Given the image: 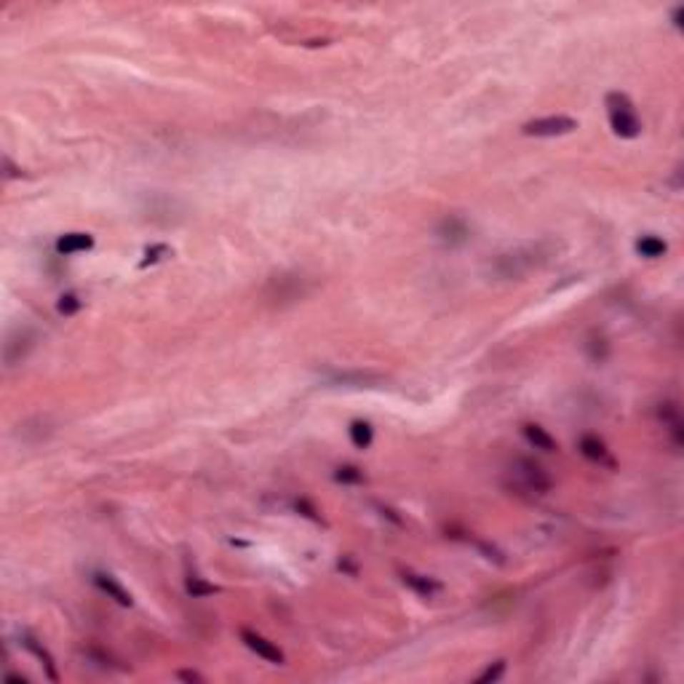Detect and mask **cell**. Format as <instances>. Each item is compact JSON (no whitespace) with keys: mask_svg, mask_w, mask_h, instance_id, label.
Wrapping results in <instances>:
<instances>
[{"mask_svg":"<svg viewBox=\"0 0 684 684\" xmlns=\"http://www.w3.org/2000/svg\"><path fill=\"white\" fill-rule=\"evenodd\" d=\"M607 118H610V126H613L615 137L620 139H636L642 134V121H639V113L633 107L631 96L623 91H610L607 94Z\"/></svg>","mask_w":684,"mask_h":684,"instance_id":"obj_1","label":"cell"},{"mask_svg":"<svg viewBox=\"0 0 684 684\" xmlns=\"http://www.w3.org/2000/svg\"><path fill=\"white\" fill-rule=\"evenodd\" d=\"M545 259H548V252H545L542 244H537V246H527V249L508 252V254H500L495 259L492 270H495V276L511 281V278H521L524 273H530L532 267L542 265Z\"/></svg>","mask_w":684,"mask_h":684,"instance_id":"obj_2","label":"cell"},{"mask_svg":"<svg viewBox=\"0 0 684 684\" xmlns=\"http://www.w3.org/2000/svg\"><path fill=\"white\" fill-rule=\"evenodd\" d=\"M578 129V121L570 115H545V118H535L521 126L524 137H564Z\"/></svg>","mask_w":684,"mask_h":684,"instance_id":"obj_3","label":"cell"},{"mask_svg":"<svg viewBox=\"0 0 684 684\" xmlns=\"http://www.w3.org/2000/svg\"><path fill=\"white\" fill-rule=\"evenodd\" d=\"M267 299H273V305H286V302H297L307 294L305 278L302 276H281L273 278L267 286Z\"/></svg>","mask_w":684,"mask_h":684,"instance_id":"obj_4","label":"cell"},{"mask_svg":"<svg viewBox=\"0 0 684 684\" xmlns=\"http://www.w3.org/2000/svg\"><path fill=\"white\" fill-rule=\"evenodd\" d=\"M513 473H516V476L524 481V487H527L530 492L545 495V492L551 490V476H548V473H545V468H542L540 462H535V460L519 457V460H516V465H513Z\"/></svg>","mask_w":684,"mask_h":684,"instance_id":"obj_5","label":"cell"},{"mask_svg":"<svg viewBox=\"0 0 684 684\" xmlns=\"http://www.w3.org/2000/svg\"><path fill=\"white\" fill-rule=\"evenodd\" d=\"M241 642H244L254 655H259L262 660H267V663H273V665L286 663V655L281 653V647H278L276 642L265 639L262 633L252 631V628H241Z\"/></svg>","mask_w":684,"mask_h":684,"instance_id":"obj_6","label":"cell"},{"mask_svg":"<svg viewBox=\"0 0 684 684\" xmlns=\"http://www.w3.org/2000/svg\"><path fill=\"white\" fill-rule=\"evenodd\" d=\"M32 345H35V334H32L30 329L11 332L9 337H6V342H3V361H6V367H16L21 358H27Z\"/></svg>","mask_w":684,"mask_h":684,"instance_id":"obj_7","label":"cell"},{"mask_svg":"<svg viewBox=\"0 0 684 684\" xmlns=\"http://www.w3.org/2000/svg\"><path fill=\"white\" fill-rule=\"evenodd\" d=\"M436 235H439L444 244L460 246V244H465V241L470 238V227H468V222H465L462 217L450 214V217H444V219L439 222V227H436Z\"/></svg>","mask_w":684,"mask_h":684,"instance_id":"obj_8","label":"cell"},{"mask_svg":"<svg viewBox=\"0 0 684 684\" xmlns=\"http://www.w3.org/2000/svg\"><path fill=\"white\" fill-rule=\"evenodd\" d=\"M91 580H94V585H96V588H99L102 593H107V599H113L115 604H121V607H132V604H134L132 593L126 591L121 583H118L113 575H110V572H94Z\"/></svg>","mask_w":684,"mask_h":684,"instance_id":"obj_9","label":"cell"},{"mask_svg":"<svg viewBox=\"0 0 684 684\" xmlns=\"http://www.w3.org/2000/svg\"><path fill=\"white\" fill-rule=\"evenodd\" d=\"M54 249H56V254L59 257L81 254V252L94 249V235L91 233H64L56 238Z\"/></svg>","mask_w":684,"mask_h":684,"instance_id":"obj_10","label":"cell"},{"mask_svg":"<svg viewBox=\"0 0 684 684\" xmlns=\"http://www.w3.org/2000/svg\"><path fill=\"white\" fill-rule=\"evenodd\" d=\"M578 450H580L583 457H588L591 462H599V465H610V468H615V460L613 455H610V450H607V444H604L599 436H583L580 444H578Z\"/></svg>","mask_w":684,"mask_h":684,"instance_id":"obj_11","label":"cell"},{"mask_svg":"<svg viewBox=\"0 0 684 684\" xmlns=\"http://www.w3.org/2000/svg\"><path fill=\"white\" fill-rule=\"evenodd\" d=\"M401 580L407 583L409 588L417 593V596H422V599H433V596H436V593H441V588H444V585H441L436 578L417 575V572H409V570L401 572Z\"/></svg>","mask_w":684,"mask_h":684,"instance_id":"obj_12","label":"cell"},{"mask_svg":"<svg viewBox=\"0 0 684 684\" xmlns=\"http://www.w3.org/2000/svg\"><path fill=\"white\" fill-rule=\"evenodd\" d=\"M524 439L530 441L535 450H542V452L559 450V444H556V439H553L551 433L545 428H540V425H535V422H527V425H524Z\"/></svg>","mask_w":684,"mask_h":684,"instance_id":"obj_13","label":"cell"},{"mask_svg":"<svg viewBox=\"0 0 684 684\" xmlns=\"http://www.w3.org/2000/svg\"><path fill=\"white\" fill-rule=\"evenodd\" d=\"M21 644H24V647H27V650H30V653L35 655L38 660H41L43 668H46V674H49V679H51V682H56V679H59V674H56V668H54V655L49 653L46 647H41V644H38V639H32L30 633H21Z\"/></svg>","mask_w":684,"mask_h":684,"instance_id":"obj_14","label":"cell"},{"mask_svg":"<svg viewBox=\"0 0 684 684\" xmlns=\"http://www.w3.org/2000/svg\"><path fill=\"white\" fill-rule=\"evenodd\" d=\"M347 436H350V444H353L356 450H369L372 441H375V428H372V422H367V420H353L350 428H347Z\"/></svg>","mask_w":684,"mask_h":684,"instance_id":"obj_15","label":"cell"},{"mask_svg":"<svg viewBox=\"0 0 684 684\" xmlns=\"http://www.w3.org/2000/svg\"><path fill=\"white\" fill-rule=\"evenodd\" d=\"M636 252H639V257H644V259H658V257H663L665 252H668V244H665L660 235H642V238L636 241Z\"/></svg>","mask_w":684,"mask_h":684,"instance_id":"obj_16","label":"cell"},{"mask_svg":"<svg viewBox=\"0 0 684 684\" xmlns=\"http://www.w3.org/2000/svg\"><path fill=\"white\" fill-rule=\"evenodd\" d=\"M184 591L190 593L193 599H204V596H214V593H219V585L206 583L204 578H198V575H190V578L184 580Z\"/></svg>","mask_w":684,"mask_h":684,"instance_id":"obj_17","label":"cell"},{"mask_svg":"<svg viewBox=\"0 0 684 684\" xmlns=\"http://www.w3.org/2000/svg\"><path fill=\"white\" fill-rule=\"evenodd\" d=\"M660 420L668 425L671 436H674V444L679 447V444H682V420H679V409H676V404H663V409H660Z\"/></svg>","mask_w":684,"mask_h":684,"instance_id":"obj_18","label":"cell"},{"mask_svg":"<svg viewBox=\"0 0 684 684\" xmlns=\"http://www.w3.org/2000/svg\"><path fill=\"white\" fill-rule=\"evenodd\" d=\"M334 481H339V484H361L364 481V470L356 468V465H342V468L334 470Z\"/></svg>","mask_w":684,"mask_h":684,"instance_id":"obj_19","label":"cell"},{"mask_svg":"<svg viewBox=\"0 0 684 684\" xmlns=\"http://www.w3.org/2000/svg\"><path fill=\"white\" fill-rule=\"evenodd\" d=\"M81 297L72 294V292H67V294L59 297V302H56V310H59L61 316H75L78 310H81Z\"/></svg>","mask_w":684,"mask_h":684,"instance_id":"obj_20","label":"cell"},{"mask_svg":"<svg viewBox=\"0 0 684 684\" xmlns=\"http://www.w3.org/2000/svg\"><path fill=\"white\" fill-rule=\"evenodd\" d=\"M166 257H172V249H169L166 244H155L144 252V259L139 262V267L155 265V262H161V259H166Z\"/></svg>","mask_w":684,"mask_h":684,"instance_id":"obj_21","label":"cell"},{"mask_svg":"<svg viewBox=\"0 0 684 684\" xmlns=\"http://www.w3.org/2000/svg\"><path fill=\"white\" fill-rule=\"evenodd\" d=\"M505 674V660H495L492 665H487L484 671H481L479 676H476V684H490V682H497L500 676Z\"/></svg>","mask_w":684,"mask_h":684,"instance_id":"obj_22","label":"cell"},{"mask_svg":"<svg viewBox=\"0 0 684 684\" xmlns=\"http://www.w3.org/2000/svg\"><path fill=\"white\" fill-rule=\"evenodd\" d=\"M588 353H591L593 361H604L607 358V342H604V337H593L591 342H588Z\"/></svg>","mask_w":684,"mask_h":684,"instance_id":"obj_23","label":"cell"},{"mask_svg":"<svg viewBox=\"0 0 684 684\" xmlns=\"http://www.w3.org/2000/svg\"><path fill=\"white\" fill-rule=\"evenodd\" d=\"M297 511H302V516H307V519H313V521H321V516H318V511L310 505L307 500H299L297 502Z\"/></svg>","mask_w":684,"mask_h":684,"instance_id":"obj_24","label":"cell"},{"mask_svg":"<svg viewBox=\"0 0 684 684\" xmlns=\"http://www.w3.org/2000/svg\"><path fill=\"white\" fill-rule=\"evenodd\" d=\"M3 169H6L3 174H6L9 179H19V177H21V169H19V166L11 164V158H3Z\"/></svg>","mask_w":684,"mask_h":684,"instance_id":"obj_25","label":"cell"},{"mask_svg":"<svg viewBox=\"0 0 684 684\" xmlns=\"http://www.w3.org/2000/svg\"><path fill=\"white\" fill-rule=\"evenodd\" d=\"M177 679H182V682H204V676L198 671H177Z\"/></svg>","mask_w":684,"mask_h":684,"instance_id":"obj_26","label":"cell"},{"mask_svg":"<svg viewBox=\"0 0 684 684\" xmlns=\"http://www.w3.org/2000/svg\"><path fill=\"white\" fill-rule=\"evenodd\" d=\"M682 16H684V6H676V9H674V24H676V27H682Z\"/></svg>","mask_w":684,"mask_h":684,"instance_id":"obj_27","label":"cell"}]
</instances>
